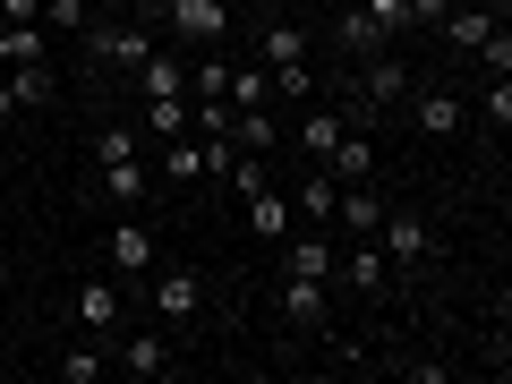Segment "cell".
<instances>
[{
  "mask_svg": "<svg viewBox=\"0 0 512 384\" xmlns=\"http://www.w3.org/2000/svg\"><path fill=\"white\" fill-rule=\"evenodd\" d=\"M86 60L94 69H120V77H137V60L154 52V43H163V26L154 18H86Z\"/></svg>",
  "mask_w": 512,
  "mask_h": 384,
  "instance_id": "cell-1",
  "label": "cell"
},
{
  "mask_svg": "<svg viewBox=\"0 0 512 384\" xmlns=\"http://www.w3.org/2000/svg\"><path fill=\"white\" fill-rule=\"evenodd\" d=\"M111 367L137 376V384H163V376H180V350H171L163 325H120L111 333Z\"/></svg>",
  "mask_w": 512,
  "mask_h": 384,
  "instance_id": "cell-2",
  "label": "cell"
},
{
  "mask_svg": "<svg viewBox=\"0 0 512 384\" xmlns=\"http://www.w3.org/2000/svg\"><path fill=\"white\" fill-rule=\"evenodd\" d=\"M376 248H384V265L393 274H419V265H436V222L427 214H402V205H384V222H376Z\"/></svg>",
  "mask_w": 512,
  "mask_h": 384,
  "instance_id": "cell-3",
  "label": "cell"
},
{
  "mask_svg": "<svg viewBox=\"0 0 512 384\" xmlns=\"http://www.w3.org/2000/svg\"><path fill=\"white\" fill-rule=\"evenodd\" d=\"M402 111H410V128H419V137H436V146H453L461 128H470V103H461L453 86H410Z\"/></svg>",
  "mask_w": 512,
  "mask_h": 384,
  "instance_id": "cell-4",
  "label": "cell"
},
{
  "mask_svg": "<svg viewBox=\"0 0 512 384\" xmlns=\"http://www.w3.org/2000/svg\"><path fill=\"white\" fill-rule=\"evenodd\" d=\"M154 325H197V316H205V274H188V265H154Z\"/></svg>",
  "mask_w": 512,
  "mask_h": 384,
  "instance_id": "cell-5",
  "label": "cell"
},
{
  "mask_svg": "<svg viewBox=\"0 0 512 384\" xmlns=\"http://www.w3.org/2000/svg\"><path fill=\"white\" fill-rule=\"evenodd\" d=\"M103 265H111V282H128V291H137V282L154 274V265H163V248H154V231L137 214L128 222H111V239H103Z\"/></svg>",
  "mask_w": 512,
  "mask_h": 384,
  "instance_id": "cell-6",
  "label": "cell"
},
{
  "mask_svg": "<svg viewBox=\"0 0 512 384\" xmlns=\"http://www.w3.org/2000/svg\"><path fill=\"white\" fill-rule=\"evenodd\" d=\"M274 308H282V333H325V325H333V282H316V274H282Z\"/></svg>",
  "mask_w": 512,
  "mask_h": 384,
  "instance_id": "cell-7",
  "label": "cell"
},
{
  "mask_svg": "<svg viewBox=\"0 0 512 384\" xmlns=\"http://www.w3.org/2000/svg\"><path fill=\"white\" fill-rule=\"evenodd\" d=\"M350 69H359V103H367V111H402V94L419 86V77H410V60L393 52V43H384V52H367V60H350Z\"/></svg>",
  "mask_w": 512,
  "mask_h": 384,
  "instance_id": "cell-8",
  "label": "cell"
},
{
  "mask_svg": "<svg viewBox=\"0 0 512 384\" xmlns=\"http://www.w3.org/2000/svg\"><path fill=\"white\" fill-rule=\"evenodd\" d=\"M163 26L188 43V52H222V35H231V0H171Z\"/></svg>",
  "mask_w": 512,
  "mask_h": 384,
  "instance_id": "cell-9",
  "label": "cell"
},
{
  "mask_svg": "<svg viewBox=\"0 0 512 384\" xmlns=\"http://www.w3.org/2000/svg\"><path fill=\"white\" fill-rule=\"evenodd\" d=\"M274 248H282V274H316V282L342 274V248H333V231H308V222H291Z\"/></svg>",
  "mask_w": 512,
  "mask_h": 384,
  "instance_id": "cell-10",
  "label": "cell"
},
{
  "mask_svg": "<svg viewBox=\"0 0 512 384\" xmlns=\"http://www.w3.org/2000/svg\"><path fill=\"white\" fill-rule=\"evenodd\" d=\"M128 325V282H111V274H94V282H77V333H120Z\"/></svg>",
  "mask_w": 512,
  "mask_h": 384,
  "instance_id": "cell-11",
  "label": "cell"
},
{
  "mask_svg": "<svg viewBox=\"0 0 512 384\" xmlns=\"http://www.w3.org/2000/svg\"><path fill=\"white\" fill-rule=\"evenodd\" d=\"M316 171H333V188H359V180H376V137H367L359 120H342V137H333V154Z\"/></svg>",
  "mask_w": 512,
  "mask_h": 384,
  "instance_id": "cell-12",
  "label": "cell"
},
{
  "mask_svg": "<svg viewBox=\"0 0 512 384\" xmlns=\"http://www.w3.org/2000/svg\"><path fill=\"white\" fill-rule=\"evenodd\" d=\"M94 188H103V205H120V214H137L154 188V163L146 154H120V163H94Z\"/></svg>",
  "mask_w": 512,
  "mask_h": 384,
  "instance_id": "cell-13",
  "label": "cell"
},
{
  "mask_svg": "<svg viewBox=\"0 0 512 384\" xmlns=\"http://www.w3.org/2000/svg\"><path fill=\"white\" fill-rule=\"evenodd\" d=\"M308 52H316V43H308V26H299V18H265V26H256V60H265V69H308Z\"/></svg>",
  "mask_w": 512,
  "mask_h": 384,
  "instance_id": "cell-14",
  "label": "cell"
},
{
  "mask_svg": "<svg viewBox=\"0 0 512 384\" xmlns=\"http://www.w3.org/2000/svg\"><path fill=\"white\" fill-rule=\"evenodd\" d=\"M376 222H384V188L376 180H359V188L333 197V231H342V239H376Z\"/></svg>",
  "mask_w": 512,
  "mask_h": 384,
  "instance_id": "cell-15",
  "label": "cell"
},
{
  "mask_svg": "<svg viewBox=\"0 0 512 384\" xmlns=\"http://www.w3.org/2000/svg\"><path fill=\"white\" fill-rule=\"evenodd\" d=\"M333 291H393V265H384L376 239H350V248H342V274H333Z\"/></svg>",
  "mask_w": 512,
  "mask_h": 384,
  "instance_id": "cell-16",
  "label": "cell"
},
{
  "mask_svg": "<svg viewBox=\"0 0 512 384\" xmlns=\"http://www.w3.org/2000/svg\"><path fill=\"white\" fill-rule=\"evenodd\" d=\"M52 376L60 384H103L111 376V342H103V333H77V342L52 359Z\"/></svg>",
  "mask_w": 512,
  "mask_h": 384,
  "instance_id": "cell-17",
  "label": "cell"
},
{
  "mask_svg": "<svg viewBox=\"0 0 512 384\" xmlns=\"http://www.w3.org/2000/svg\"><path fill=\"white\" fill-rule=\"evenodd\" d=\"M333 137H342V103H308V111H299V128H291V146L308 154V163H325Z\"/></svg>",
  "mask_w": 512,
  "mask_h": 384,
  "instance_id": "cell-18",
  "label": "cell"
},
{
  "mask_svg": "<svg viewBox=\"0 0 512 384\" xmlns=\"http://www.w3.org/2000/svg\"><path fill=\"white\" fill-rule=\"evenodd\" d=\"M9 77V94H18V111H52L60 103V69L52 60H26V69H0Z\"/></svg>",
  "mask_w": 512,
  "mask_h": 384,
  "instance_id": "cell-19",
  "label": "cell"
},
{
  "mask_svg": "<svg viewBox=\"0 0 512 384\" xmlns=\"http://www.w3.org/2000/svg\"><path fill=\"white\" fill-rule=\"evenodd\" d=\"M333 197H342V188H333V171H316V163H308V180H299V197H291V222H308V231H333Z\"/></svg>",
  "mask_w": 512,
  "mask_h": 384,
  "instance_id": "cell-20",
  "label": "cell"
},
{
  "mask_svg": "<svg viewBox=\"0 0 512 384\" xmlns=\"http://www.w3.org/2000/svg\"><path fill=\"white\" fill-rule=\"evenodd\" d=\"M222 103H231V111L274 103V69H265V60H231V77H222Z\"/></svg>",
  "mask_w": 512,
  "mask_h": 384,
  "instance_id": "cell-21",
  "label": "cell"
},
{
  "mask_svg": "<svg viewBox=\"0 0 512 384\" xmlns=\"http://www.w3.org/2000/svg\"><path fill=\"white\" fill-rule=\"evenodd\" d=\"M487 26H495V18H487V9H478V0H453V9H444V18H436V35L453 43L461 60H470L478 43H487Z\"/></svg>",
  "mask_w": 512,
  "mask_h": 384,
  "instance_id": "cell-22",
  "label": "cell"
},
{
  "mask_svg": "<svg viewBox=\"0 0 512 384\" xmlns=\"http://www.w3.org/2000/svg\"><path fill=\"white\" fill-rule=\"evenodd\" d=\"M333 52H342V60H367V52H384V26L367 18L359 0H350L342 18H333Z\"/></svg>",
  "mask_w": 512,
  "mask_h": 384,
  "instance_id": "cell-23",
  "label": "cell"
},
{
  "mask_svg": "<svg viewBox=\"0 0 512 384\" xmlns=\"http://www.w3.org/2000/svg\"><path fill=\"white\" fill-rule=\"evenodd\" d=\"M231 146H239V154H274V146H282V120H274V103L231 111Z\"/></svg>",
  "mask_w": 512,
  "mask_h": 384,
  "instance_id": "cell-24",
  "label": "cell"
},
{
  "mask_svg": "<svg viewBox=\"0 0 512 384\" xmlns=\"http://www.w3.org/2000/svg\"><path fill=\"white\" fill-rule=\"evenodd\" d=\"M26 60H52V26H0V69H26Z\"/></svg>",
  "mask_w": 512,
  "mask_h": 384,
  "instance_id": "cell-25",
  "label": "cell"
},
{
  "mask_svg": "<svg viewBox=\"0 0 512 384\" xmlns=\"http://www.w3.org/2000/svg\"><path fill=\"white\" fill-rule=\"evenodd\" d=\"M137 137H154V146L188 137V94H146V128H137Z\"/></svg>",
  "mask_w": 512,
  "mask_h": 384,
  "instance_id": "cell-26",
  "label": "cell"
},
{
  "mask_svg": "<svg viewBox=\"0 0 512 384\" xmlns=\"http://www.w3.org/2000/svg\"><path fill=\"white\" fill-rule=\"evenodd\" d=\"M239 205H248V231L256 239H282V231H291V197H282V180L256 188V197H239Z\"/></svg>",
  "mask_w": 512,
  "mask_h": 384,
  "instance_id": "cell-27",
  "label": "cell"
},
{
  "mask_svg": "<svg viewBox=\"0 0 512 384\" xmlns=\"http://www.w3.org/2000/svg\"><path fill=\"white\" fill-rule=\"evenodd\" d=\"M222 188H231V197H256V188H274V163H265V154H231V163H222Z\"/></svg>",
  "mask_w": 512,
  "mask_h": 384,
  "instance_id": "cell-28",
  "label": "cell"
},
{
  "mask_svg": "<svg viewBox=\"0 0 512 384\" xmlns=\"http://www.w3.org/2000/svg\"><path fill=\"white\" fill-rule=\"evenodd\" d=\"M478 120H487L495 137L512 128V77H478Z\"/></svg>",
  "mask_w": 512,
  "mask_h": 384,
  "instance_id": "cell-29",
  "label": "cell"
},
{
  "mask_svg": "<svg viewBox=\"0 0 512 384\" xmlns=\"http://www.w3.org/2000/svg\"><path fill=\"white\" fill-rule=\"evenodd\" d=\"M470 60H478V69H487V77H512V35H504V18L487 26V43H478Z\"/></svg>",
  "mask_w": 512,
  "mask_h": 384,
  "instance_id": "cell-30",
  "label": "cell"
},
{
  "mask_svg": "<svg viewBox=\"0 0 512 384\" xmlns=\"http://www.w3.org/2000/svg\"><path fill=\"white\" fill-rule=\"evenodd\" d=\"M94 163H120V154H146V137H137V128H94Z\"/></svg>",
  "mask_w": 512,
  "mask_h": 384,
  "instance_id": "cell-31",
  "label": "cell"
},
{
  "mask_svg": "<svg viewBox=\"0 0 512 384\" xmlns=\"http://www.w3.org/2000/svg\"><path fill=\"white\" fill-rule=\"evenodd\" d=\"M86 18H94L86 0H43V18H35V26H52V35H86Z\"/></svg>",
  "mask_w": 512,
  "mask_h": 384,
  "instance_id": "cell-32",
  "label": "cell"
},
{
  "mask_svg": "<svg viewBox=\"0 0 512 384\" xmlns=\"http://www.w3.org/2000/svg\"><path fill=\"white\" fill-rule=\"evenodd\" d=\"M402 376H410V384H444L453 367H444V359H402Z\"/></svg>",
  "mask_w": 512,
  "mask_h": 384,
  "instance_id": "cell-33",
  "label": "cell"
},
{
  "mask_svg": "<svg viewBox=\"0 0 512 384\" xmlns=\"http://www.w3.org/2000/svg\"><path fill=\"white\" fill-rule=\"evenodd\" d=\"M26 18H43V0H0V26H26Z\"/></svg>",
  "mask_w": 512,
  "mask_h": 384,
  "instance_id": "cell-34",
  "label": "cell"
},
{
  "mask_svg": "<svg viewBox=\"0 0 512 384\" xmlns=\"http://www.w3.org/2000/svg\"><path fill=\"white\" fill-rule=\"evenodd\" d=\"M444 9H453V0H410V26H436Z\"/></svg>",
  "mask_w": 512,
  "mask_h": 384,
  "instance_id": "cell-35",
  "label": "cell"
},
{
  "mask_svg": "<svg viewBox=\"0 0 512 384\" xmlns=\"http://www.w3.org/2000/svg\"><path fill=\"white\" fill-rule=\"evenodd\" d=\"M94 18H128V9H137V0H86Z\"/></svg>",
  "mask_w": 512,
  "mask_h": 384,
  "instance_id": "cell-36",
  "label": "cell"
},
{
  "mask_svg": "<svg viewBox=\"0 0 512 384\" xmlns=\"http://www.w3.org/2000/svg\"><path fill=\"white\" fill-rule=\"evenodd\" d=\"M0 120H18V94H9V77H0Z\"/></svg>",
  "mask_w": 512,
  "mask_h": 384,
  "instance_id": "cell-37",
  "label": "cell"
},
{
  "mask_svg": "<svg viewBox=\"0 0 512 384\" xmlns=\"http://www.w3.org/2000/svg\"><path fill=\"white\" fill-rule=\"evenodd\" d=\"M478 9H487V18H512V0H478Z\"/></svg>",
  "mask_w": 512,
  "mask_h": 384,
  "instance_id": "cell-38",
  "label": "cell"
},
{
  "mask_svg": "<svg viewBox=\"0 0 512 384\" xmlns=\"http://www.w3.org/2000/svg\"><path fill=\"white\" fill-rule=\"evenodd\" d=\"M137 9H146V18H154V26H163V9H171V0H137Z\"/></svg>",
  "mask_w": 512,
  "mask_h": 384,
  "instance_id": "cell-39",
  "label": "cell"
},
{
  "mask_svg": "<svg viewBox=\"0 0 512 384\" xmlns=\"http://www.w3.org/2000/svg\"><path fill=\"white\" fill-rule=\"evenodd\" d=\"M0 291H9V256H0Z\"/></svg>",
  "mask_w": 512,
  "mask_h": 384,
  "instance_id": "cell-40",
  "label": "cell"
},
{
  "mask_svg": "<svg viewBox=\"0 0 512 384\" xmlns=\"http://www.w3.org/2000/svg\"><path fill=\"white\" fill-rule=\"evenodd\" d=\"M0 205H9V180H0Z\"/></svg>",
  "mask_w": 512,
  "mask_h": 384,
  "instance_id": "cell-41",
  "label": "cell"
}]
</instances>
